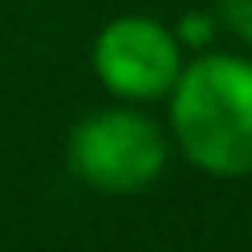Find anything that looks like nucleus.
<instances>
[{"label": "nucleus", "instance_id": "3", "mask_svg": "<svg viewBox=\"0 0 252 252\" xmlns=\"http://www.w3.org/2000/svg\"><path fill=\"white\" fill-rule=\"evenodd\" d=\"M93 66L120 97H164L182 71V44L151 18H120L97 35Z\"/></svg>", "mask_w": 252, "mask_h": 252}, {"label": "nucleus", "instance_id": "5", "mask_svg": "<svg viewBox=\"0 0 252 252\" xmlns=\"http://www.w3.org/2000/svg\"><path fill=\"white\" fill-rule=\"evenodd\" d=\"M213 31H217V18H213V13H190V18H182V27H177V44L204 49V44L213 40Z\"/></svg>", "mask_w": 252, "mask_h": 252}, {"label": "nucleus", "instance_id": "1", "mask_svg": "<svg viewBox=\"0 0 252 252\" xmlns=\"http://www.w3.org/2000/svg\"><path fill=\"white\" fill-rule=\"evenodd\" d=\"M173 133L190 164L217 177L252 173V62L208 53L173 80Z\"/></svg>", "mask_w": 252, "mask_h": 252}, {"label": "nucleus", "instance_id": "4", "mask_svg": "<svg viewBox=\"0 0 252 252\" xmlns=\"http://www.w3.org/2000/svg\"><path fill=\"white\" fill-rule=\"evenodd\" d=\"M221 27H230L239 40L252 44V0H217V13H213Z\"/></svg>", "mask_w": 252, "mask_h": 252}, {"label": "nucleus", "instance_id": "2", "mask_svg": "<svg viewBox=\"0 0 252 252\" xmlns=\"http://www.w3.org/2000/svg\"><path fill=\"white\" fill-rule=\"evenodd\" d=\"M71 173L102 195H133L146 190L168 159L164 133L137 111H97L75 124L66 146Z\"/></svg>", "mask_w": 252, "mask_h": 252}]
</instances>
